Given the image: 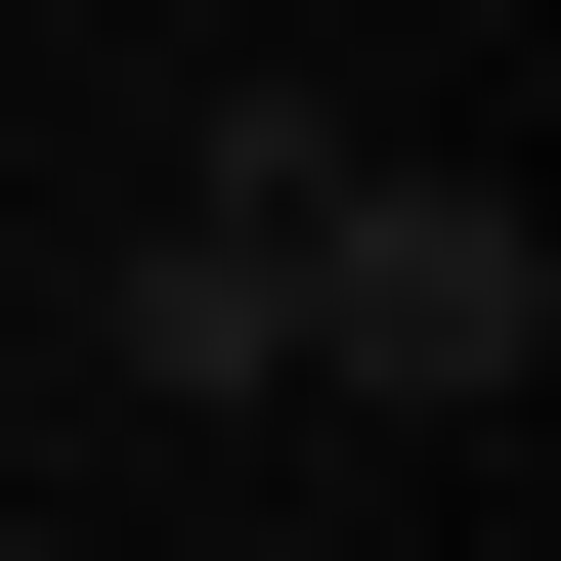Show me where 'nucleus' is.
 <instances>
[{"label": "nucleus", "mask_w": 561, "mask_h": 561, "mask_svg": "<svg viewBox=\"0 0 561 561\" xmlns=\"http://www.w3.org/2000/svg\"><path fill=\"white\" fill-rule=\"evenodd\" d=\"M518 346H561L518 173H389V130H302V389H346V432H518Z\"/></svg>", "instance_id": "1"}, {"label": "nucleus", "mask_w": 561, "mask_h": 561, "mask_svg": "<svg viewBox=\"0 0 561 561\" xmlns=\"http://www.w3.org/2000/svg\"><path fill=\"white\" fill-rule=\"evenodd\" d=\"M302 130H346V87H173V216L87 260L130 432H302Z\"/></svg>", "instance_id": "2"}]
</instances>
